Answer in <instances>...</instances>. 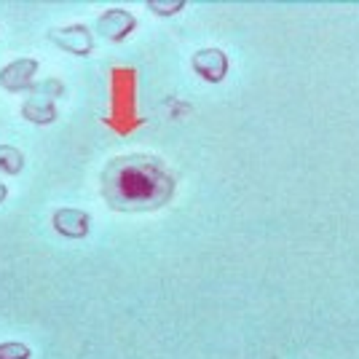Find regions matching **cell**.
<instances>
[{
	"label": "cell",
	"instance_id": "1",
	"mask_svg": "<svg viewBox=\"0 0 359 359\" xmlns=\"http://www.w3.org/2000/svg\"><path fill=\"white\" fill-rule=\"evenodd\" d=\"M100 182L105 201L118 212L161 210L177 188L172 169L150 153H126L107 161Z\"/></svg>",
	"mask_w": 359,
	"mask_h": 359
},
{
	"label": "cell",
	"instance_id": "2",
	"mask_svg": "<svg viewBox=\"0 0 359 359\" xmlns=\"http://www.w3.org/2000/svg\"><path fill=\"white\" fill-rule=\"evenodd\" d=\"M48 38L54 41V43L65 48V51H73V54H89L91 46H94V38H91L89 27H83V25H70V27H54V30L48 32Z\"/></svg>",
	"mask_w": 359,
	"mask_h": 359
},
{
	"label": "cell",
	"instance_id": "3",
	"mask_svg": "<svg viewBox=\"0 0 359 359\" xmlns=\"http://www.w3.org/2000/svg\"><path fill=\"white\" fill-rule=\"evenodd\" d=\"M194 70L204 81L210 83H217L223 81L225 73H228V57H225L220 48H201L194 54Z\"/></svg>",
	"mask_w": 359,
	"mask_h": 359
},
{
	"label": "cell",
	"instance_id": "4",
	"mask_svg": "<svg viewBox=\"0 0 359 359\" xmlns=\"http://www.w3.org/2000/svg\"><path fill=\"white\" fill-rule=\"evenodd\" d=\"M35 73H38V62L35 60H14L0 70V86L8 91L30 89Z\"/></svg>",
	"mask_w": 359,
	"mask_h": 359
},
{
	"label": "cell",
	"instance_id": "5",
	"mask_svg": "<svg viewBox=\"0 0 359 359\" xmlns=\"http://www.w3.org/2000/svg\"><path fill=\"white\" fill-rule=\"evenodd\" d=\"M135 16L129 11H121V8H110L105 14L97 19V32L102 38H110V41H123L129 32L135 30Z\"/></svg>",
	"mask_w": 359,
	"mask_h": 359
},
{
	"label": "cell",
	"instance_id": "6",
	"mask_svg": "<svg viewBox=\"0 0 359 359\" xmlns=\"http://www.w3.org/2000/svg\"><path fill=\"white\" fill-rule=\"evenodd\" d=\"M54 228L60 231L62 236L81 239V236L89 233V215L81 210H60L54 215Z\"/></svg>",
	"mask_w": 359,
	"mask_h": 359
},
{
	"label": "cell",
	"instance_id": "7",
	"mask_svg": "<svg viewBox=\"0 0 359 359\" xmlns=\"http://www.w3.org/2000/svg\"><path fill=\"white\" fill-rule=\"evenodd\" d=\"M22 113L30 121H35V123H48V121H54V116H57L54 100H48V97H43V100H30Z\"/></svg>",
	"mask_w": 359,
	"mask_h": 359
},
{
	"label": "cell",
	"instance_id": "8",
	"mask_svg": "<svg viewBox=\"0 0 359 359\" xmlns=\"http://www.w3.org/2000/svg\"><path fill=\"white\" fill-rule=\"evenodd\" d=\"M22 166H25V158H22L19 150L11 148V145H0V169H3V172L16 175Z\"/></svg>",
	"mask_w": 359,
	"mask_h": 359
},
{
	"label": "cell",
	"instance_id": "9",
	"mask_svg": "<svg viewBox=\"0 0 359 359\" xmlns=\"http://www.w3.org/2000/svg\"><path fill=\"white\" fill-rule=\"evenodd\" d=\"M0 359H30V346L25 344H0Z\"/></svg>",
	"mask_w": 359,
	"mask_h": 359
},
{
	"label": "cell",
	"instance_id": "10",
	"mask_svg": "<svg viewBox=\"0 0 359 359\" xmlns=\"http://www.w3.org/2000/svg\"><path fill=\"white\" fill-rule=\"evenodd\" d=\"M182 0H175V3H153L150 0L148 3V8L150 11H156V14H161V16H172V14H177V11H182Z\"/></svg>",
	"mask_w": 359,
	"mask_h": 359
},
{
	"label": "cell",
	"instance_id": "11",
	"mask_svg": "<svg viewBox=\"0 0 359 359\" xmlns=\"http://www.w3.org/2000/svg\"><path fill=\"white\" fill-rule=\"evenodd\" d=\"M3 198H6V185L0 182V201H3Z\"/></svg>",
	"mask_w": 359,
	"mask_h": 359
}]
</instances>
